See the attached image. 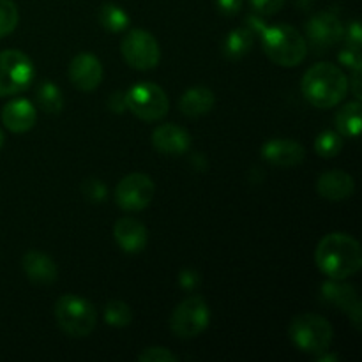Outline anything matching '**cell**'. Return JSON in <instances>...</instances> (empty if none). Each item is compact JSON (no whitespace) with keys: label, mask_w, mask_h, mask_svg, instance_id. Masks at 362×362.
I'll return each mask as SVG.
<instances>
[{"label":"cell","mask_w":362,"mask_h":362,"mask_svg":"<svg viewBox=\"0 0 362 362\" xmlns=\"http://www.w3.org/2000/svg\"><path fill=\"white\" fill-rule=\"evenodd\" d=\"M315 262L329 279L352 278L362 267L361 244L349 233H329L318 243Z\"/></svg>","instance_id":"6da1fadb"},{"label":"cell","mask_w":362,"mask_h":362,"mask_svg":"<svg viewBox=\"0 0 362 362\" xmlns=\"http://www.w3.org/2000/svg\"><path fill=\"white\" fill-rule=\"evenodd\" d=\"M349 78L338 66L320 62L311 66L303 76L300 90L304 99L315 108H334L349 92Z\"/></svg>","instance_id":"7a4b0ae2"},{"label":"cell","mask_w":362,"mask_h":362,"mask_svg":"<svg viewBox=\"0 0 362 362\" xmlns=\"http://www.w3.org/2000/svg\"><path fill=\"white\" fill-rule=\"evenodd\" d=\"M260 35L265 55L278 66L296 67L306 59V39L297 28L290 25H274V27H265Z\"/></svg>","instance_id":"3957f363"},{"label":"cell","mask_w":362,"mask_h":362,"mask_svg":"<svg viewBox=\"0 0 362 362\" xmlns=\"http://www.w3.org/2000/svg\"><path fill=\"white\" fill-rule=\"evenodd\" d=\"M288 336L293 345L308 354H324L334 339V329L327 318L315 313L299 315L288 327Z\"/></svg>","instance_id":"277c9868"},{"label":"cell","mask_w":362,"mask_h":362,"mask_svg":"<svg viewBox=\"0 0 362 362\" xmlns=\"http://www.w3.org/2000/svg\"><path fill=\"white\" fill-rule=\"evenodd\" d=\"M55 320L60 331L71 338H85L98 325V313L83 297L62 296L55 303Z\"/></svg>","instance_id":"5b68a950"},{"label":"cell","mask_w":362,"mask_h":362,"mask_svg":"<svg viewBox=\"0 0 362 362\" xmlns=\"http://www.w3.org/2000/svg\"><path fill=\"white\" fill-rule=\"evenodd\" d=\"M127 110L144 122H156L168 113L170 101L166 92L159 85L141 81L126 92Z\"/></svg>","instance_id":"8992f818"},{"label":"cell","mask_w":362,"mask_h":362,"mask_svg":"<svg viewBox=\"0 0 362 362\" xmlns=\"http://www.w3.org/2000/svg\"><path fill=\"white\" fill-rule=\"evenodd\" d=\"M34 80V64L20 49L0 52V98L27 90Z\"/></svg>","instance_id":"52a82bcc"},{"label":"cell","mask_w":362,"mask_h":362,"mask_svg":"<svg viewBox=\"0 0 362 362\" xmlns=\"http://www.w3.org/2000/svg\"><path fill=\"white\" fill-rule=\"evenodd\" d=\"M211 322V310L204 297H187L173 310L170 318V329L177 338L191 339L200 336Z\"/></svg>","instance_id":"ba28073f"},{"label":"cell","mask_w":362,"mask_h":362,"mask_svg":"<svg viewBox=\"0 0 362 362\" xmlns=\"http://www.w3.org/2000/svg\"><path fill=\"white\" fill-rule=\"evenodd\" d=\"M120 53L127 66L138 71L154 69L161 59V49L154 35L147 30H131L120 42Z\"/></svg>","instance_id":"9c48e42d"},{"label":"cell","mask_w":362,"mask_h":362,"mask_svg":"<svg viewBox=\"0 0 362 362\" xmlns=\"http://www.w3.org/2000/svg\"><path fill=\"white\" fill-rule=\"evenodd\" d=\"M156 186L145 173H129L115 187V202L120 209L129 212L144 211L154 198Z\"/></svg>","instance_id":"30bf717a"},{"label":"cell","mask_w":362,"mask_h":362,"mask_svg":"<svg viewBox=\"0 0 362 362\" xmlns=\"http://www.w3.org/2000/svg\"><path fill=\"white\" fill-rule=\"evenodd\" d=\"M308 41L317 52H325L338 45L345 34L341 20L332 13H318L306 25Z\"/></svg>","instance_id":"8fae6325"},{"label":"cell","mask_w":362,"mask_h":362,"mask_svg":"<svg viewBox=\"0 0 362 362\" xmlns=\"http://www.w3.org/2000/svg\"><path fill=\"white\" fill-rule=\"evenodd\" d=\"M322 297H324L325 303L331 304L332 308H338V310L349 313V317L352 318V324L356 325L357 331H361L362 304L356 288H354L352 285L343 283V279H329V281L324 283V286H322Z\"/></svg>","instance_id":"7c38bea8"},{"label":"cell","mask_w":362,"mask_h":362,"mask_svg":"<svg viewBox=\"0 0 362 362\" xmlns=\"http://www.w3.org/2000/svg\"><path fill=\"white\" fill-rule=\"evenodd\" d=\"M69 80L78 90L90 92L99 87L103 80V64L90 53H80L69 64Z\"/></svg>","instance_id":"4fadbf2b"},{"label":"cell","mask_w":362,"mask_h":362,"mask_svg":"<svg viewBox=\"0 0 362 362\" xmlns=\"http://www.w3.org/2000/svg\"><path fill=\"white\" fill-rule=\"evenodd\" d=\"M262 158L272 166L279 168H293L299 166L306 158V151L299 141L286 140V138H276L267 141L262 147Z\"/></svg>","instance_id":"5bb4252c"},{"label":"cell","mask_w":362,"mask_h":362,"mask_svg":"<svg viewBox=\"0 0 362 362\" xmlns=\"http://www.w3.org/2000/svg\"><path fill=\"white\" fill-rule=\"evenodd\" d=\"M151 140L156 151L166 156H182L191 147L189 133L177 124H161L154 129Z\"/></svg>","instance_id":"9a60e30c"},{"label":"cell","mask_w":362,"mask_h":362,"mask_svg":"<svg viewBox=\"0 0 362 362\" xmlns=\"http://www.w3.org/2000/svg\"><path fill=\"white\" fill-rule=\"evenodd\" d=\"M113 237H115L120 250L129 255L141 253L148 240L147 228L133 218L119 219L115 223V228H113Z\"/></svg>","instance_id":"2e32d148"},{"label":"cell","mask_w":362,"mask_h":362,"mask_svg":"<svg viewBox=\"0 0 362 362\" xmlns=\"http://www.w3.org/2000/svg\"><path fill=\"white\" fill-rule=\"evenodd\" d=\"M317 191L325 200L341 202L352 197L356 191V182L350 173L341 172V170H331L318 177Z\"/></svg>","instance_id":"e0dca14e"},{"label":"cell","mask_w":362,"mask_h":362,"mask_svg":"<svg viewBox=\"0 0 362 362\" xmlns=\"http://www.w3.org/2000/svg\"><path fill=\"white\" fill-rule=\"evenodd\" d=\"M37 112L28 99H13L2 108V122L11 133H27L35 126Z\"/></svg>","instance_id":"ac0fdd59"},{"label":"cell","mask_w":362,"mask_h":362,"mask_svg":"<svg viewBox=\"0 0 362 362\" xmlns=\"http://www.w3.org/2000/svg\"><path fill=\"white\" fill-rule=\"evenodd\" d=\"M21 269L35 285H53L59 278V271L57 265L48 255L41 253V251H27L25 257L21 258Z\"/></svg>","instance_id":"d6986e66"},{"label":"cell","mask_w":362,"mask_h":362,"mask_svg":"<svg viewBox=\"0 0 362 362\" xmlns=\"http://www.w3.org/2000/svg\"><path fill=\"white\" fill-rule=\"evenodd\" d=\"M214 92L207 87L187 88L179 101V110L186 117H202L214 108Z\"/></svg>","instance_id":"ffe728a7"},{"label":"cell","mask_w":362,"mask_h":362,"mask_svg":"<svg viewBox=\"0 0 362 362\" xmlns=\"http://www.w3.org/2000/svg\"><path fill=\"white\" fill-rule=\"evenodd\" d=\"M336 131L341 136L346 138H357L361 133V122H362V105L359 99L356 101H349L343 105L341 108L336 112L334 117Z\"/></svg>","instance_id":"44dd1931"},{"label":"cell","mask_w":362,"mask_h":362,"mask_svg":"<svg viewBox=\"0 0 362 362\" xmlns=\"http://www.w3.org/2000/svg\"><path fill=\"white\" fill-rule=\"evenodd\" d=\"M251 46H253V32L251 28H235L226 35L225 42H223V52L228 59L237 60L243 59L250 53Z\"/></svg>","instance_id":"7402d4cb"},{"label":"cell","mask_w":362,"mask_h":362,"mask_svg":"<svg viewBox=\"0 0 362 362\" xmlns=\"http://www.w3.org/2000/svg\"><path fill=\"white\" fill-rule=\"evenodd\" d=\"M35 103H37L39 108L45 113L49 115H57V113L62 112L64 108V98L60 88L55 83H49L45 81L37 87V94H35Z\"/></svg>","instance_id":"603a6c76"},{"label":"cell","mask_w":362,"mask_h":362,"mask_svg":"<svg viewBox=\"0 0 362 362\" xmlns=\"http://www.w3.org/2000/svg\"><path fill=\"white\" fill-rule=\"evenodd\" d=\"M99 23L110 32H122L129 27V16L122 7L115 4H105L99 11Z\"/></svg>","instance_id":"cb8c5ba5"},{"label":"cell","mask_w":362,"mask_h":362,"mask_svg":"<svg viewBox=\"0 0 362 362\" xmlns=\"http://www.w3.org/2000/svg\"><path fill=\"white\" fill-rule=\"evenodd\" d=\"M343 136L338 133V131H324V133H320L317 136V140H315V151H317L318 156H322V158L325 159H331V158H336V156L339 154V152L343 151Z\"/></svg>","instance_id":"d4e9b609"},{"label":"cell","mask_w":362,"mask_h":362,"mask_svg":"<svg viewBox=\"0 0 362 362\" xmlns=\"http://www.w3.org/2000/svg\"><path fill=\"white\" fill-rule=\"evenodd\" d=\"M105 320L112 327H127L133 320V311L122 300H110L105 308Z\"/></svg>","instance_id":"484cf974"},{"label":"cell","mask_w":362,"mask_h":362,"mask_svg":"<svg viewBox=\"0 0 362 362\" xmlns=\"http://www.w3.org/2000/svg\"><path fill=\"white\" fill-rule=\"evenodd\" d=\"M20 21V13L13 0H0V39L9 35Z\"/></svg>","instance_id":"4316f807"},{"label":"cell","mask_w":362,"mask_h":362,"mask_svg":"<svg viewBox=\"0 0 362 362\" xmlns=\"http://www.w3.org/2000/svg\"><path fill=\"white\" fill-rule=\"evenodd\" d=\"M140 362H177L175 354L170 352L168 349H163V346H148L144 352L138 356Z\"/></svg>","instance_id":"83f0119b"},{"label":"cell","mask_w":362,"mask_h":362,"mask_svg":"<svg viewBox=\"0 0 362 362\" xmlns=\"http://www.w3.org/2000/svg\"><path fill=\"white\" fill-rule=\"evenodd\" d=\"M286 0H250V6L258 16H272L279 13Z\"/></svg>","instance_id":"f1b7e54d"},{"label":"cell","mask_w":362,"mask_h":362,"mask_svg":"<svg viewBox=\"0 0 362 362\" xmlns=\"http://www.w3.org/2000/svg\"><path fill=\"white\" fill-rule=\"evenodd\" d=\"M81 191H83L85 197L90 202H103L106 197V187L101 180L98 179H87L81 186Z\"/></svg>","instance_id":"f546056e"},{"label":"cell","mask_w":362,"mask_h":362,"mask_svg":"<svg viewBox=\"0 0 362 362\" xmlns=\"http://www.w3.org/2000/svg\"><path fill=\"white\" fill-rule=\"evenodd\" d=\"M339 62L352 71L362 69L361 48H356V46H346V48L339 53Z\"/></svg>","instance_id":"4dcf8cb0"},{"label":"cell","mask_w":362,"mask_h":362,"mask_svg":"<svg viewBox=\"0 0 362 362\" xmlns=\"http://www.w3.org/2000/svg\"><path fill=\"white\" fill-rule=\"evenodd\" d=\"M343 37L346 39L349 46H356V48H361V42H362V32H361V25L359 21H352L349 25V28L345 30Z\"/></svg>","instance_id":"1f68e13d"},{"label":"cell","mask_w":362,"mask_h":362,"mask_svg":"<svg viewBox=\"0 0 362 362\" xmlns=\"http://www.w3.org/2000/svg\"><path fill=\"white\" fill-rule=\"evenodd\" d=\"M179 285L182 286L184 290H194L198 285H200V276H198L194 271L180 272Z\"/></svg>","instance_id":"d6a6232c"},{"label":"cell","mask_w":362,"mask_h":362,"mask_svg":"<svg viewBox=\"0 0 362 362\" xmlns=\"http://www.w3.org/2000/svg\"><path fill=\"white\" fill-rule=\"evenodd\" d=\"M108 108L115 113H122L127 110L126 105V94L124 92H113L108 98Z\"/></svg>","instance_id":"836d02e7"},{"label":"cell","mask_w":362,"mask_h":362,"mask_svg":"<svg viewBox=\"0 0 362 362\" xmlns=\"http://www.w3.org/2000/svg\"><path fill=\"white\" fill-rule=\"evenodd\" d=\"M216 4H218V9L226 16H233L243 7V0H216Z\"/></svg>","instance_id":"e575fe53"},{"label":"cell","mask_w":362,"mask_h":362,"mask_svg":"<svg viewBox=\"0 0 362 362\" xmlns=\"http://www.w3.org/2000/svg\"><path fill=\"white\" fill-rule=\"evenodd\" d=\"M361 73H362V69H356V71H352V92H354V95H356L357 99H359L361 101V98H362V88H361Z\"/></svg>","instance_id":"d590c367"},{"label":"cell","mask_w":362,"mask_h":362,"mask_svg":"<svg viewBox=\"0 0 362 362\" xmlns=\"http://www.w3.org/2000/svg\"><path fill=\"white\" fill-rule=\"evenodd\" d=\"M2 145H4V133L2 129H0V148H2Z\"/></svg>","instance_id":"8d00e7d4"}]
</instances>
